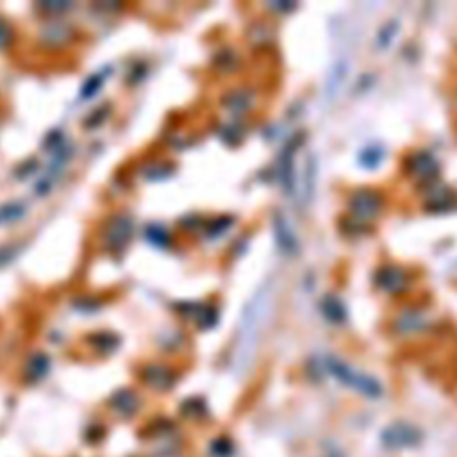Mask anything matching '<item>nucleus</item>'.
Here are the masks:
<instances>
[{
  "label": "nucleus",
  "instance_id": "obj_3",
  "mask_svg": "<svg viewBox=\"0 0 457 457\" xmlns=\"http://www.w3.org/2000/svg\"><path fill=\"white\" fill-rule=\"evenodd\" d=\"M381 441L388 449H411L422 441L420 429L406 422H395L386 427L381 434Z\"/></svg>",
  "mask_w": 457,
  "mask_h": 457
},
{
  "label": "nucleus",
  "instance_id": "obj_7",
  "mask_svg": "<svg viewBox=\"0 0 457 457\" xmlns=\"http://www.w3.org/2000/svg\"><path fill=\"white\" fill-rule=\"evenodd\" d=\"M347 74H349V63L345 59L336 63V67L333 68L331 75H329L327 81V99L333 100L340 95V92L343 90V84L347 81Z\"/></svg>",
  "mask_w": 457,
  "mask_h": 457
},
{
  "label": "nucleus",
  "instance_id": "obj_6",
  "mask_svg": "<svg viewBox=\"0 0 457 457\" xmlns=\"http://www.w3.org/2000/svg\"><path fill=\"white\" fill-rule=\"evenodd\" d=\"M300 183H302V186H300V197H302V200L308 204V202H311L313 195H315V190H316V159L313 158V156H309V159L306 163H304V172L302 175H300Z\"/></svg>",
  "mask_w": 457,
  "mask_h": 457
},
{
  "label": "nucleus",
  "instance_id": "obj_1",
  "mask_svg": "<svg viewBox=\"0 0 457 457\" xmlns=\"http://www.w3.org/2000/svg\"><path fill=\"white\" fill-rule=\"evenodd\" d=\"M275 286L272 281L263 284L254 297L250 299L247 311L243 315V320L240 325V334H238L236 345V366L240 370H247L250 359L254 358L256 349H258L259 338H261L263 327L270 320L272 308H274Z\"/></svg>",
  "mask_w": 457,
  "mask_h": 457
},
{
  "label": "nucleus",
  "instance_id": "obj_10",
  "mask_svg": "<svg viewBox=\"0 0 457 457\" xmlns=\"http://www.w3.org/2000/svg\"><path fill=\"white\" fill-rule=\"evenodd\" d=\"M397 34H399V24H397V22H390V24H386L383 29L379 31L377 47H381V49H386V47L390 45L393 40H395Z\"/></svg>",
  "mask_w": 457,
  "mask_h": 457
},
{
  "label": "nucleus",
  "instance_id": "obj_8",
  "mask_svg": "<svg viewBox=\"0 0 457 457\" xmlns=\"http://www.w3.org/2000/svg\"><path fill=\"white\" fill-rule=\"evenodd\" d=\"M379 284H381V288H384V290H390V291L400 290L404 284L402 272L395 270V268L383 270L379 274Z\"/></svg>",
  "mask_w": 457,
  "mask_h": 457
},
{
  "label": "nucleus",
  "instance_id": "obj_9",
  "mask_svg": "<svg viewBox=\"0 0 457 457\" xmlns=\"http://www.w3.org/2000/svg\"><path fill=\"white\" fill-rule=\"evenodd\" d=\"M322 309H324L325 316H327L329 320L338 322V324L345 320V308H343V304L338 299H334V297H327V299L324 300V304H322Z\"/></svg>",
  "mask_w": 457,
  "mask_h": 457
},
{
  "label": "nucleus",
  "instance_id": "obj_4",
  "mask_svg": "<svg viewBox=\"0 0 457 457\" xmlns=\"http://www.w3.org/2000/svg\"><path fill=\"white\" fill-rule=\"evenodd\" d=\"M274 233L279 249L283 250L286 256H297L300 252L299 238H297L295 231L291 228L290 220L284 217L283 213H275L274 215Z\"/></svg>",
  "mask_w": 457,
  "mask_h": 457
},
{
  "label": "nucleus",
  "instance_id": "obj_2",
  "mask_svg": "<svg viewBox=\"0 0 457 457\" xmlns=\"http://www.w3.org/2000/svg\"><path fill=\"white\" fill-rule=\"evenodd\" d=\"M324 368L327 370V374L336 377L341 384H345L347 388H352L354 391H358L361 395L377 399L383 393V388H381V384L374 377L363 374V372H358L356 368L340 361L338 358H333V356H325Z\"/></svg>",
  "mask_w": 457,
  "mask_h": 457
},
{
  "label": "nucleus",
  "instance_id": "obj_12",
  "mask_svg": "<svg viewBox=\"0 0 457 457\" xmlns=\"http://www.w3.org/2000/svg\"><path fill=\"white\" fill-rule=\"evenodd\" d=\"M233 450H234L233 443H231V441H227V440L215 441V443H213V447H211L213 456H217V457H231V456H233Z\"/></svg>",
  "mask_w": 457,
  "mask_h": 457
},
{
  "label": "nucleus",
  "instance_id": "obj_11",
  "mask_svg": "<svg viewBox=\"0 0 457 457\" xmlns=\"http://www.w3.org/2000/svg\"><path fill=\"white\" fill-rule=\"evenodd\" d=\"M416 174H420L422 177H427V175H434L436 172V165L429 156H420V158H416V167H415Z\"/></svg>",
  "mask_w": 457,
  "mask_h": 457
},
{
  "label": "nucleus",
  "instance_id": "obj_5",
  "mask_svg": "<svg viewBox=\"0 0 457 457\" xmlns=\"http://www.w3.org/2000/svg\"><path fill=\"white\" fill-rule=\"evenodd\" d=\"M379 209V197L372 192H359L352 199V211L359 218H372Z\"/></svg>",
  "mask_w": 457,
  "mask_h": 457
}]
</instances>
